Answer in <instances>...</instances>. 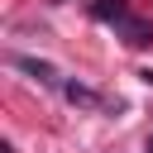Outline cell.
I'll list each match as a JSON object with an SVG mask.
<instances>
[{
  "label": "cell",
  "mask_w": 153,
  "mask_h": 153,
  "mask_svg": "<svg viewBox=\"0 0 153 153\" xmlns=\"http://www.w3.org/2000/svg\"><path fill=\"white\" fill-rule=\"evenodd\" d=\"M62 91H67V100H72V105H100V96H96L91 86H76V81H67Z\"/></svg>",
  "instance_id": "cell-4"
},
{
  "label": "cell",
  "mask_w": 153,
  "mask_h": 153,
  "mask_svg": "<svg viewBox=\"0 0 153 153\" xmlns=\"http://www.w3.org/2000/svg\"><path fill=\"white\" fill-rule=\"evenodd\" d=\"M124 43H129V48H148V43H153V24H143V19H124Z\"/></svg>",
  "instance_id": "cell-2"
},
{
  "label": "cell",
  "mask_w": 153,
  "mask_h": 153,
  "mask_svg": "<svg viewBox=\"0 0 153 153\" xmlns=\"http://www.w3.org/2000/svg\"><path fill=\"white\" fill-rule=\"evenodd\" d=\"M148 153H153V139H148Z\"/></svg>",
  "instance_id": "cell-5"
},
{
  "label": "cell",
  "mask_w": 153,
  "mask_h": 153,
  "mask_svg": "<svg viewBox=\"0 0 153 153\" xmlns=\"http://www.w3.org/2000/svg\"><path fill=\"white\" fill-rule=\"evenodd\" d=\"M10 62H14V67H19V72H29V76H38V81H43V86H57V72H53V67H48V62H38V57H24V53H14V57H10Z\"/></svg>",
  "instance_id": "cell-1"
},
{
  "label": "cell",
  "mask_w": 153,
  "mask_h": 153,
  "mask_svg": "<svg viewBox=\"0 0 153 153\" xmlns=\"http://www.w3.org/2000/svg\"><path fill=\"white\" fill-rule=\"evenodd\" d=\"M91 14H96V19H129V5H124V0H96Z\"/></svg>",
  "instance_id": "cell-3"
}]
</instances>
